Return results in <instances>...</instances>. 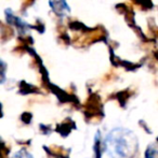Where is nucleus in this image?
I'll use <instances>...</instances> for the list:
<instances>
[{
  "label": "nucleus",
  "instance_id": "1",
  "mask_svg": "<svg viewBox=\"0 0 158 158\" xmlns=\"http://www.w3.org/2000/svg\"><path fill=\"white\" fill-rule=\"evenodd\" d=\"M104 148H111L114 154L120 158H128L137 150V138L126 129H114L106 138Z\"/></svg>",
  "mask_w": 158,
  "mask_h": 158
},
{
  "label": "nucleus",
  "instance_id": "2",
  "mask_svg": "<svg viewBox=\"0 0 158 158\" xmlns=\"http://www.w3.org/2000/svg\"><path fill=\"white\" fill-rule=\"evenodd\" d=\"M6 19L7 22H8L10 25H13L16 27V29L19 30L21 33H24L25 31H27L28 29V25L25 23V22L22 21L20 17L15 16V15L12 14V11L10 9H7L6 10Z\"/></svg>",
  "mask_w": 158,
  "mask_h": 158
},
{
  "label": "nucleus",
  "instance_id": "3",
  "mask_svg": "<svg viewBox=\"0 0 158 158\" xmlns=\"http://www.w3.org/2000/svg\"><path fill=\"white\" fill-rule=\"evenodd\" d=\"M49 4L52 11L60 17H63L70 11V6L67 4L66 0H49Z\"/></svg>",
  "mask_w": 158,
  "mask_h": 158
},
{
  "label": "nucleus",
  "instance_id": "4",
  "mask_svg": "<svg viewBox=\"0 0 158 158\" xmlns=\"http://www.w3.org/2000/svg\"><path fill=\"white\" fill-rule=\"evenodd\" d=\"M101 133L97 132V135L94 138V153H95V158H101L102 152H103V148H101Z\"/></svg>",
  "mask_w": 158,
  "mask_h": 158
},
{
  "label": "nucleus",
  "instance_id": "5",
  "mask_svg": "<svg viewBox=\"0 0 158 158\" xmlns=\"http://www.w3.org/2000/svg\"><path fill=\"white\" fill-rule=\"evenodd\" d=\"M145 158H158V150L153 146H148L145 151Z\"/></svg>",
  "mask_w": 158,
  "mask_h": 158
}]
</instances>
